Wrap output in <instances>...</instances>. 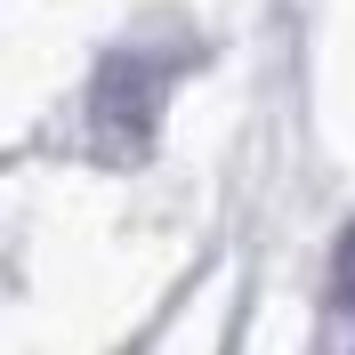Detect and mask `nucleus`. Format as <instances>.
I'll return each instance as SVG.
<instances>
[{
    "label": "nucleus",
    "instance_id": "obj_1",
    "mask_svg": "<svg viewBox=\"0 0 355 355\" xmlns=\"http://www.w3.org/2000/svg\"><path fill=\"white\" fill-rule=\"evenodd\" d=\"M154 105H162V73L146 57H105L97 89H89V113H97V146L105 154H146V137H154Z\"/></svg>",
    "mask_w": 355,
    "mask_h": 355
},
{
    "label": "nucleus",
    "instance_id": "obj_2",
    "mask_svg": "<svg viewBox=\"0 0 355 355\" xmlns=\"http://www.w3.org/2000/svg\"><path fill=\"white\" fill-rule=\"evenodd\" d=\"M339 307L355 315V226L339 234Z\"/></svg>",
    "mask_w": 355,
    "mask_h": 355
}]
</instances>
